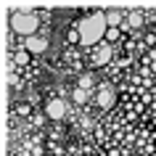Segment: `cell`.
<instances>
[{"instance_id":"1","label":"cell","mask_w":156,"mask_h":156,"mask_svg":"<svg viewBox=\"0 0 156 156\" xmlns=\"http://www.w3.org/2000/svg\"><path fill=\"white\" fill-rule=\"evenodd\" d=\"M106 32H108L106 11H95L90 16L80 19V24H77V34H80V42L82 45H95V42H101Z\"/></svg>"},{"instance_id":"2","label":"cell","mask_w":156,"mask_h":156,"mask_svg":"<svg viewBox=\"0 0 156 156\" xmlns=\"http://www.w3.org/2000/svg\"><path fill=\"white\" fill-rule=\"evenodd\" d=\"M37 27H40V13H37V11L27 8V5L11 11V29H13V32L24 34V37H32V34L37 32Z\"/></svg>"},{"instance_id":"3","label":"cell","mask_w":156,"mask_h":156,"mask_svg":"<svg viewBox=\"0 0 156 156\" xmlns=\"http://www.w3.org/2000/svg\"><path fill=\"white\" fill-rule=\"evenodd\" d=\"M95 101H98V106H101V108H111V106H114V101H116L114 87L101 85V90H98V95H95Z\"/></svg>"},{"instance_id":"4","label":"cell","mask_w":156,"mask_h":156,"mask_svg":"<svg viewBox=\"0 0 156 156\" xmlns=\"http://www.w3.org/2000/svg\"><path fill=\"white\" fill-rule=\"evenodd\" d=\"M45 114H48L50 119H64L66 116V103L61 98H53L48 106H45Z\"/></svg>"},{"instance_id":"5","label":"cell","mask_w":156,"mask_h":156,"mask_svg":"<svg viewBox=\"0 0 156 156\" xmlns=\"http://www.w3.org/2000/svg\"><path fill=\"white\" fill-rule=\"evenodd\" d=\"M24 48H27V53H45V50H48V40H45V37L32 34V37H27Z\"/></svg>"},{"instance_id":"6","label":"cell","mask_w":156,"mask_h":156,"mask_svg":"<svg viewBox=\"0 0 156 156\" xmlns=\"http://www.w3.org/2000/svg\"><path fill=\"white\" fill-rule=\"evenodd\" d=\"M108 61H111V45H108V42H101L98 48H95L93 64H95V66H106Z\"/></svg>"},{"instance_id":"7","label":"cell","mask_w":156,"mask_h":156,"mask_svg":"<svg viewBox=\"0 0 156 156\" xmlns=\"http://www.w3.org/2000/svg\"><path fill=\"white\" fill-rule=\"evenodd\" d=\"M127 21V13L124 11H119V8H108L106 11V24H108V29H116L119 24H124Z\"/></svg>"},{"instance_id":"8","label":"cell","mask_w":156,"mask_h":156,"mask_svg":"<svg viewBox=\"0 0 156 156\" xmlns=\"http://www.w3.org/2000/svg\"><path fill=\"white\" fill-rule=\"evenodd\" d=\"M143 19H146V13H143V11H127V21H124V24L127 27H143Z\"/></svg>"},{"instance_id":"9","label":"cell","mask_w":156,"mask_h":156,"mask_svg":"<svg viewBox=\"0 0 156 156\" xmlns=\"http://www.w3.org/2000/svg\"><path fill=\"white\" fill-rule=\"evenodd\" d=\"M74 101H77V103H85V101L90 98V93L87 90H82V87H77V90H74V95H72Z\"/></svg>"},{"instance_id":"10","label":"cell","mask_w":156,"mask_h":156,"mask_svg":"<svg viewBox=\"0 0 156 156\" xmlns=\"http://www.w3.org/2000/svg\"><path fill=\"white\" fill-rule=\"evenodd\" d=\"M80 87H82V90H87V87H93V74H82V77H80Z\"/></svg>"}]
</instances>
